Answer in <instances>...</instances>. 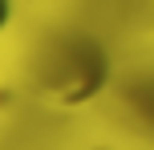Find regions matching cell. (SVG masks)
<instances>
[{
  "instance_id": "6da1fadb",
  "label": "cell",
  "mask_w": 154,
  "mask_h": 150,
  "mask_svg": "<svg viewBox=\"0 0 154 150\" xmlns=\"http://www.w3.org/2000/svg\"><path fill=\"white\" fill-rule=\"evenodd\" d=\"M8 12H12V4H8V0H0V29L8 24Z\"/></svg>"
}]
</instances>
